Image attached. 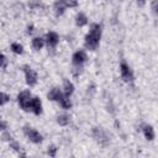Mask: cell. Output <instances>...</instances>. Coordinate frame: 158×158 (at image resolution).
I'll return each instance as SVG.
<instances>
[{
  "label": "cell",
  "mask_w": 158,
  "mask_h": 158,
  "mask_svg": "<svg viewBox=\"0 0 158 158\" xmlns=\"http://www.w3.org/2000/svg\"><path fill=\"white\" fill-rule=\"evenodd\" d=\"M43 38H41V37H36V38H33L32 40V47H33V49H36V51H40L41 48H42V46H43Z\"/></svg>",
  "instance_id": "5bb4252c"
},
{
  "label": "cell",
  "mask_w": 158,
  "mask_h": 158,
  "mask_svg": "<svg viewBox=\"0 0 158 158\" xmlns=\"http://www.w3.org/2000/svg\"><path fill=\"white\" fill-rule=\"evenodd\" d=\"M6 101H9V96L6 94H4V93H0V105L5 104Z\"/></svg>",
  "instance_id": "ffe728a7"
},
{
  "label": "cell",
  "mask_w": 158,
  "mask_h": 158,
  "mask_svg": "<svg viewBox=\"0 0 158 158\" xmlns=\"http://www.w3.org/2000/svg\"><path fill=\"white\" fill-rule=\"evenodd\" d=\"M143 133H144V137H146L148 141H152V139L154 138L153 128H152V126H149V125L144 126V128H143Z\"/></svg>",
  "instance_id": "7c38bea8"
},
{
  "label": "cell",
  "mask_w": 158,
  "mask_h": 158,
  "mask_svg": "<svg viewBox=\"0 0 158 158\" xmlns=\"http://www.w3.org/2000/svg\"><path fill=\"white\" fill-rule=\"evenodd\" d=\"M31 94L28 90H25L22 93L19 94L17 96V100H19V104L20 106L23 109V110H30V102H31Z\"/></svg>",
  "instance_id": "3957f363"
},
{
  "label": "cell",
  "mask_w": 158,
  "mask_h": 158,
  "mask_svg": "<svg viewBox=\"0 0 158 158\" xmlns=\"http://www.w3.org/2000/svg\"><path fill=\"white\" fill-rule=\"evenodd\" d=\"M144 1H146V0H137V2H138V5H141V6H142V5L144 4Z\"/></svg>",
  "instance_id": "83f0119b"
},
{
  "label": "cell",
  "mask_w": 158,
  "mask_h": 158,
  "mask_svg": "<svg viewBox=\"0 0 158 158\" xmlns=\"http://www.w3.org/2000/svg\"><path fill=\"white\" fill-rule=\"evenodd\" d=\"M56 151H57V148H56L54 146H51V147L48 148V154H49L51 157H54V156H56Z\"/></svg>",
  "instance_id": "7402d4cb"
},
{
  "label": "cell",
  "mask_w": 158,
  "mask_h": 158,
  "mask_svg": "<svg viewBox=\"0 0 158 158\" xmlns=\"http://www.w3.org/2000/svg\"><path fill=\"white\" fill-rule=\"evenodd\" d=\"M58 35L56 32H48L47 33V46H48V49H54V47L57 46L58 43Z\"/></svg>",
  "instance_id": "ba28073f"
},
{
  "label": "cell",
  "mask_w": 158,
  "mask_h": 158,
  "mask_svg": "<svg viewBox=\"0 0 158 158\" xmlns=\"http://www.w3.org/2000/svg\"><path fill=\"white\" fill-rule=\"evenodd\" d=\"M88 59L86 57V53L84 51H77L74 54H73V64L74 65H79V67H83V63Z\"/></svg>",
  "instance_id": "8992f818"
},
{
  "label": "cell",
  "mask_w": 158,
  "mask_h": 158,
  "mask_svg": "<svg viewBox=\"0 0 158 158\" xmlns=\"http://www.w3.org/2000/svg\"><path fill=\"white\" fill-rule=\"evenodd\" d=\"M5 128H6V123L2 122V121H0V130L2 131V130H5Z\"/></svg>",
  "instance_id": "d4e9b609"
},
{
  "label": "cell",
  "mask_w": 158,
  "mask_h": 158,
  "mask_svg": "<svg viewBox=\"0 0 158 158\" xmlns=\"http://www.w3.org/2000/svg\"><path fill=\"white\" fill-rule=\"evenodd\" d=\"M23 70H25V74H26V81L28 85H35L36 81H37V75L36 73L27 65L23 67Z\"/></svg>",
  "instance_id": "52a82bcc"
},
{
  "label": "cell",
  "mask_w": 158,
  "mask_h": 158,
  "mask_svg": "<svg viewBox=\"0 0 158 158\" xmlns=\"http://www.w3.org/2000/svg\"><path fill=\"white\" fill-rule=\"evenodd\" d=\"M2 137H4V139H6V141H9V139H11V136H10L9 133H5V135H4Z\"/></svg>",
  "instance_id": "484cf974"
},
{
  "label": "cell",
  "mask_w": 158,
  "mask_h": 158,
  "mask_svg": "<svg viewBox=\"0 0 158 158\" xmlns=\"http://www.w3.org/2000/svg\"><path fill=\"white\" fill-rule=\"evenodd\" d=\"M62 98H63V95H62L60 90L57 89V88L52 89V90L48 93V99H51V100H57V101H59Z\"/></svg>",
  "instance_id": "8fae6325"
},
{
  "label": "cell",
  "mask_w": 158,
  "mask_h": 158,
  "mask_svg": "<svg viewBox=\"0 0 158 158\" xmlns=\"http://www.w3.org/2000/svg\"><path fill=\"white\" fill-rule=\"evenodd\" d=\"M152 9H153V11H154V14L157 12V1L154 0L153 1V4H152Z\"/></svg>",
  "instance_id": "cb8c5ba5"
},
{
  "label": "cell",
  "mask_w": 158,
  "mask_h": 158,
  "mask_svg": "<svg viewBox=\"0 0 158 158\" xmlns=\"http://www.w3.org/2000/svg\"><path fill=\"white\" fill-rule=\"evenodd\" d=\"M30 109H31L36 115H40V114H41V111H42V105H41V101H40L38 98H33V99H31Z\"/></svg>",
  "instance_id": "9c48e42d"
},
{
  "label": "cell",
  "mask_w": 158,
  "mask_h": 158,
  "mask_svg": "<svg viewBox=\"0 0 158 158\" xmlns=\"http://www.w3.org/2000/svg\"><path fill=\"white\" fill-rule=\"evenodd\" d=\"M63 88H64V93H65V95H67V96H69V95L73 93V90H74L73 84H72L68 79H65V80H64V83H63Z\"/></svg>",
  "instance_id": "4fadbf2b"
},
{
  "label": "cell",
  "mask_w": 158,
  "mask_h": 158,
  "mask_svg": "<svg viewBox=\"0 0 158 158\" xmlns=\"http://www.w3.org/2000/svg\"><path fill=\"white\" fill-rule=\"evenodd\" d=\"M23 132H25V135L30 138V141H32L33 143H40V142L42 141V136H41L36 130H33V128L25 127V128H23Z\"/></svg>",
  "instance_id": "277c9868"
},
{
  "label": "cell",
  "mask_w": 158,
  "mask_h": 158,
  "mask_svg": "<svg viewBox=\"0 0 158 158\" xmlns=\"http://www.w3.org/2000/svg\"><path fill=\"white\" fill-rule=\"evenodd\" d=\"M67 7L65 5V1L64 0H58L54 2V12L57 16H60L63 12H64V9Z\"/></svg>",
  "instance_id": "30bf717a"
},
{
  "label": "cell",
  "mask_w": 158,
  "mask_h": 158,
  "mask_svg": "<svg viewBox=\"0 0 158 158\" xmlns=\"http://www.w3.org/2000/svg\"><path fill=\"white\" fill-rule=\"evenodd\" d=\"M10 146H11V148H14V149H15V151H17V152H20V151H21V147H20L17 143H15V142H11V144H10Z\"/></svg>",
  "instance_id": "603a6c76"
},
{
  "label": "cell",
  "mask_w": 158,
  "mask_h": 158,
  "mask_svg": "<svg viewBox=\"0 0 158 158\" xmlns=\"http://www.w3.org/2000/svg\"><path fill=\"white\" fill-rule=\"evenodd\" d=\"M32 31H33V26H28V33H32Z\"/></svg>",
  "instance_id": "4316f807"
},
{
  "label": "cell",
  "mask_w": 158,
  "mask_h": 158,
  "mask_svg": "<svg viewBox=\"0 0 158 158\" xmlns=\"http://www.w3.org/2000/svg\"><path fill=\"white\" fill-rule=\"evenodd\" d=\"M100 36H101V27L98 23L91 25V30L88 33V36L85 37V47L95 51L99 46V41H100Z\"/></svg>",
  "instance_id": "6da1fadb"
},
{
  "label": "cell",
  "mask_w": 158,
  "mask_h": 158,
  "mask_svg": "<svg viewBox=\"0 0 158 158\" xmlns=\"http://www.w3.org/2000/svg\"><path fill=\"white\" fill-rule=\"evenodd\" d=\"M93 136H94V138L96 139V142H98L99 144H101L102 147H105V146L109 144V137L106 136V133H105L102 130L95 127V128L93 130Z\"/></svg>",
  "instance_id": "7a4b0ae2"
},
{
  "label": "cell",
  "mask_w": 158,
  "mask_h": 158,
  "mask_svg": "<svg viewBox=\"0 0 158 158\" xmlns=\"http://www.w3.org/2000/svg\"><path fill=\"white\" fill-rule=\"evenodd\" d=\"M120 70H121V77H122V79H123L125 81H132V80H133V74H132L130 67H128L125 62L121 63Z\"/></svg>",
  "instance_id": "5b68a950"
},
{
  "label": "cell",
  "mask_w": 158,
  "mask_h": 158,
  "mask_svg": "<svg viewBox=\"0 0 158 158\" xmlns=\"http://www.w3.org/2000/svg\"><path fill=\"white\" fill-rule=\"evenodd\" d=\"M11 49H12L15 53H17V54H21V53H22V46L19 44V43H12V44H11Z\"/></svg>",
  "instance_id": "ac0fdd59"
},
{
  "label": "cell",
  "mask_w": 158,
  "mask_h": 158,
  "mask_svg": "<svg viewBox=\"0 0 158 158\" xmlns=\"http://www.w3.org/2000/svg\"><path fill=\"white\" fill-rule=\"evenodd\" d=\"M77 25L78 26H84V25H86V22H88V19H86V16L84 15V14H79L78 16H77Z\"/></svg>",
  "instance_id": "9a60e30c"
},
{
  "label": "cell",
  "mask_w": 158,
  "mask_h": 158,
  "mask_svg": "<svg viewBox=\"0 0 158 158\" xmlns=\"http://www.w3.org/2000/svg\"><path fill=\"white\" fill-rule=\"evenodd\" d=\"M65 1V5H67V7L69 6V7H75L77 5H78V1L77 0H64Z\"/></svg>",
  "instance_id": "d6986e66"
},
{
  "label": "cell",
  "mask_w": 158,
  "mask_h": 158,
  "mask_svg": "<svg viewBox=\"0 0 158 158\" xmlns=\"http://www.w3.org/2000/svg\"><path fill=\"white\" fill-rule=\"evenodd\" d=\"M57 121H58V123H59V125H62V126H65V125L69 122V117H68L67 115H60V116H58Z\"/></svg>",
  "instance_id": "e0dca14e"
},
{
  "label": "cell",
  "mask_w": 158,
  "mask_h": 158,
  "mask_svg": "<svg viewBox=\"0 0 158 158\" xmlns=\"http://www.w3.org/2000/svg\"><path fill=\"white\" fill-rule=\"evenodd\" d=\"M6 67V58L4 54L0 53V68H5Z\"/></svg>",
  "instance_id": "44dd1931"
},
{
  "label": "cell",
  "mask_w": 158,
  "mask_h": 158,
  "mask_svg": "<svg viewBox=\"0 0 158 158\" xmlns=\"http://www.w3.org/2000/svg\"><path fill=\"white\" fill-rule=\"evenodd\" d=\"M59 101H60V105H62V107H63V109H69V107L72 106V102H70V100L68 99V96H67V95H65V96H63Z\"/></svg>",
  "instance_id": "2e32d148"
}]
</instances>
